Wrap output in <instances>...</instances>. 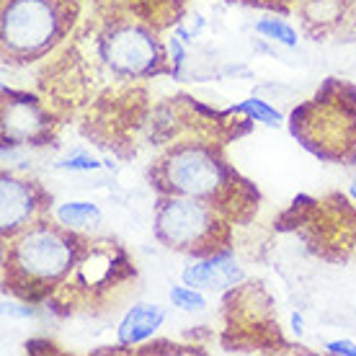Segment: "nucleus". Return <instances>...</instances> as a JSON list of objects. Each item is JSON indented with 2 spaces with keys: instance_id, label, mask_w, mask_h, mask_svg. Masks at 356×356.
Segmentation results:
<instances>
[{
  "instance_id": "obj_4",
  "label": "nucleus",
  "mask_w": 356,
  "mask_h": 356,
  "mask_svg": "<svg viewBox=\"0 0 356 356\" xmlns=\"http://www.w3.org/2000/svg\"><path fill=\"white\" fill-rule=\"evenodd\" d=\"M81 13V0H3L0 47L10 65H31L63 44Z\"/></svg>"
},
{
  "instance_id": "obj_3",
  "label": "nucleus",
  "mask_w": 356,
  "mask_h": 356,
  "mask_svg": "<svg viewBox=\"0 0 356 356\" xmlns=\"http://www.w3.org/2000/svg\"><path fill=\"white\" fill-rule=\"evenodd\" d=\"M289 129L315 158L341 165L356 163V86L328 78L321 90L297 106Z\"/></svg>"
},
{
  "instance_id": "obj_6",
  "label": "nucleus",
  "mask_w": 356,
  "mask_h": 356,
  "mask_svg": "<svg viewBox=\"0 0 356 356\" xmlns=\"http://www.w3.org/2000/svg\"><path fill=\"white\" fill-rule=\"evenodd\" d=\"M155 238L165 248L202 261L230 253L232 222L202 199L161 194L155 204Z\"/></svg>"
},
{
  "instance_id": "obj_2",
  "label": "nucleus",
  "mask_w": 356,
  "mask_h": 356,
  "mask_svg": "<svg viewBox=\"0 0 356 356\" xmlns=\"http://www.w3.org/2000/svg\"><path fill=\"white\" fill-rule=\"evenodd\" d=\"M86 238L52 220L16 232L3 241V286L24 302L49 300L72 271Z\"/></svg>"
},
{
  "instance_id": "obj_7",
  "label": "nucleus",
  "mask_w": 356,
  "mask_h": 356,
  "mask_svg": "<svg viewBox=\"0 0 356 356\" xmlns=\"http://www.w3.org/2000/svg\"><path fill=\"white\" fill-rule=\"evenodd\" d=\"M96 47L104 67L119 78L145 81L161 72H173L165 65V49L158 34L140 18H116L106 24Z\"/></svg>"
},
{
  "instance_id": "obj_5",
  "label": "nucleus",
  "mask_w": 356,
  "mask_h": 356,
  "mask_svg": "<svg viewBox=\"0 0 356 356\" xmlns=\"http://www.w3.org/2000/svg\"><path fill=\"white\" fill-rule=\"evenodd\" d=\"M132 282L134 264L119 243L108 238H86L75 266L49 302L63 312H93L114 302Z\"/></svg>"
},
{
  "instance_id": "obj_1",
  "label": "nucleus",
  "mask_w": 356,
  "mask_h": 356,
  "mask_svg": "<svg viewBox=\"0 0 356 356\" xmlns=\"http://www.w3.org/2000/svg\"><path fill=\"white\" fill-rule=\"evenodd\" d=\"M158 194L202 199L217 207L232 225H245L259 209V191L222 155L220 145L184 140L165 147L150 168Z\"/></svg>"
},
{
  "instance_id": "obj_13",
  "label": "nucleus",
  "mask_w": 356,
  "mask_h": 356,
  "mask_svg": "<svg viewBox=\"0 0 356 356\" xmlns=\"http://www.w3.org/2000/svg\"><path fill=\"white\" fill-rule=\"evenodd\" d=\"M232 111H241V114H245L248 119L264 122V124H268V127H279V124H282V114H279V111H274V108L268 106V104L259 101V98H248V101L238 104V106L232 108Z\"/></svg>"
},
{
  "instance_id": "obj_8",
  "label": "nucleus",
  "mask_w": 356,
  "mask_h": 356,
  "mask_svg": "<svg viewBox=\"0 0 356 356\" xmlns=\"http://www.w3.org/2000/svg\"><path fill=\"white\" fill-rule=\"evenodd\" d=\"M3 119V143L6 145H31L42 147L57 137V122L52 111L31 93L3 88L0 101Z\"/></svg>"
},
{
  "instance_id": "obj_16",
  "label": "nucleus",
  "mask_w": 356,
  "mask_h": 356,
  "mask_svg": "<svg viewBox=\"0 0 356 356\" xmlns=\"http://www.w3.org/2000/svg\"><path fill=\"white\" fill-rule=\"evenodd\" d=\"M63 168H70V170H93L98 168V163L88 155H70L67 161L63 163Z\"/></svg>"
},
{
  "instance_id": "obj_9",
  "label": "nucleus",
  "mask_w": 356,
  "mask_h": 356,
  "mask_svg": "<svg viewBox=\"0 0 356 356\" xmlns=\"http://www.w3.org/2000/svg\"><path fill=\"white\" fill-rule=\"evenodd\" d=\"M52 209V194L39 181L3 170L0 176V235L3 241L47 220Z\"/></svg>"
},
{
  "instance_id": "obj_18",
  "label": "nucleus",
  "mask_w": 356,
  "mask_h": 356,
  "mask_svg": "<svg viewBox=\"0 0 356 356\" xmlns=\"http://www.w3.org/2000/svg\"><path fill=\"white\" fill-rule=\"evenodd\" d=\"M351 196L356 199V178H354V186H351Z\"/></svg>"
},
{
  "instance_id": "obj_12",
  "label": "nucleus",
  "mask_w": 356,
  "mask_h": 356,
  "mask_svg": "<svg viewBox=\"0 0 356 356\" xmlns=\"http://www.w3.org/2000/svg\"><path fill=\"white\" fill-rule=\"evenodd\" d=\"M57 220L72 230H83V227H93L101 220V212H98L96 204L90 202H70V204H63L57 209Z\"/></svg>"
},
{
  "instance_id": "obj_11",
  "label": "nucleus",
  "mask_w": 356,
  "mask_h": 356,
  "mask_svg": "<svg viewBox=\"0 0 356 356\" xmlns=\"http://www.w3.org/2000/svg\"><path fill=\"white\" fill-rule=\"evenodd\" d=\"M163 321H165V310L161 305H134L119 323V343L122 346L143 343L161 328Z\"/></svg>"
},
{
  "instance_id": "obj_17",
  "label": "nucleus",
  "mask_w": 356,
  "mask_h": 356,
  "mask_svg": "<svg viewBox=\"0 0 356 356\" xmlns=\"http://www.w3.org/2000/svg\"><path fill=\"white\" fill-rule=\"evenodd\" d=\"M330 354H346V356H356V346L351 341H330L328 343Z\"/></svg>"
},
{
  "instance_id": "obj_15",
  "label": "nucleus",
  "mask_w": 356,
  "mask_h": 356,
  "mask_svg": "<svg viewBox=\"0 0 356 356\" xmlns=\"http://www.w3.org/2000/svg\"><path fill=\"white\" fill-rule=\"evenodd\" d=\"M170 302L176 305V307H181V310H204L207 307V300L204 294H199L196 289H188L186 286H173L170 289Z\"/></svg>"
},
{
  "instance_id": "obj_14",
  "label": "nucleus",
  "mask_w": 356,
  "mask_h": 356,
  "mask_svg": "<svg viewBox=\"0 0 356 356\" xmlns=\"http://www.w3.org/2000/svg\"><path fill=\"white\" fill-rule=\"evenodd\" d=\"M256 31L268 39H276V42H282L286 47H294L297 44V34H294L292 26H286L284 21H279V18H264L256 24Z\"/></svg>"
},
{
  "instance_id": "obj_10",
  "label": "nucleus",
  "mask_w": 356,
  "mask_h": 356,
  "mask_svg": "<svg viewBox=\"0 0 356 356\" xmlns=\"http://www.w3.org/2000/svg\"><path fill=\"white\" fill-rule=\"evenodd\" d=\"M184 284L194 286V289H227L235 286L243 279V271L235 266L230 253H220L212 259H202V264L184 268Z\"/></svg>"
}]
</instances>
